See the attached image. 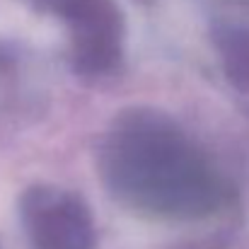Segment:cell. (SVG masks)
Returning <instances> with one entry per match:
<instances>
[{"label":"cell","instance_id":"1","mask_svg":"<svg viewBox=\"0 0 249 249\" xmlns=\"http://www.w3.org/2000/svg\"><path fill=\"white\" fill-rule=\"evenodd\" d=\"M107 184L128 203L160 215H203L220 201L206 158L167 121H124L107 141Z\"/></svg>","mask_w":249,"mask_h":249},{"label":"cell","instance_id":"2","mask_svg":"<svg viewBox=\"0 0 249 249\" xmlns=\"http://www.w3.org/2000/svg\"><path fill=\"white\" fill-rule=\"evenodd\" d=\"M22 220L34 249H92L94 245L89 211L68 191L32 189L22 201Z\"/></svg>","mask_w":249,"mask_h":249}]
</instances>
